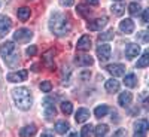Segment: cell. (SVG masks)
Segmentation results:
<instances>
[{"instance_id": "cell-1", "label": "cell", "mask_w": 149, "mask_h": 137, "mask_svg": "<svg viewBox=\"0 0 149 137\" xmlns=\"http://www.w3.org/2000/svg\"><path fill=\"white\" fill-rule=\"evenodd\" d=\"M70 29H72V26H70L69 18L63 14H60V12H55L51 17V19H49V30L57 37H63V36L69 34Z\"/></svg>"}, {"instance_id": "cell-2", "label": "cell", "mask_w": 149, "mask_h": 137, "mask_svg": "<svg viewBox=\"0 0 149 137\" xmlns=\"http://www.w3.org/2000/svg\"><path fill=\"white\" fill-rule=\"evenodd\" d=\"M12 97H14V102L17 104V107L19 110H29L33 104V97L29 88L26 86H18V88L12 90Z\"/></svg>"}, {"instance_id": "cell-3", "label": "cell", "mask_w": 149, "mask_h": 137, "mask_svg": "<svg viewBox=\"0 0 149 137\" xmlns=\"http://www.w3.org/2000/svg\"><path fill=\"white\" fill-rule=\"evenodd\" d=\"M0 55L3 57V60L8 63V66H10V67L17 66V63H18V51H17V46H15L14 42L8 40V42L2 43V46H0Z\"/></svg>"}, {"instance_id": "cell-4", "label": "cell", "mask_w": 149, "mask_h": 137, "mask_svg": "<svg viewBox=\"0 0 149 137\" xmlns=\"http://www.w3.org/2000/svg\"><path fill=\"white\" fill-rule=\"evenodd\" d=\"M33 37V31L30 29H18L14 33V40L19 42V43H26L30 42V39Z\"/></svg>"}, {"instance_id": "cell-5", "label": "cell", "mask_w": 149, "mask_h": 137, "mask_svg": "<svg viewBox=\"0 0 149 137\" xmlns=\"http://www.w3.org/2000/svg\"><path fill=\"white\" fill-rule=\"evenodd\" d=\"M110 54H112L110 45L102 43V45L97 46V57H98V60H100V63H106V61L110 58Z\"/></svg>"}, {"instance_id": "cell-6", "label": "cell", "mask_w": 149, "mask_h": 137, "mask_svg": "<svg viewBox=\"0 0 149 137\" xmlns=\"http://www.w3.org/2000/svg\"><path fill=\"white\" fill-rule=\"evenodd\" d=\"M149 124L146 119H139L134 124V137H146Z\"/></svg>"}, {"instance_id": "cell-7", "label": "cell", "mask_w": 149, "mask_h": 137, "mask_svg": "<svg viewBox=\"0 0 149 137\" xmlns=\"http://www.w3.org/2000/svg\"><path fill=\"white\" fill-rule=\"evenodd\" d=\"M27 76H29V72L27 70H18V72L9 73L8 76H6V79L9 82H12V83H17V82H24V81L27 79Z\"/></svg>"}, {"instance_id": "cell-8", "label": "cell", "mask_w": 149, "mask_h": 137, "mask_svg": "<svg viewBox=\"0 0 149 137\" xmlns=\"http://www.w3.org/2000/svg\"><path fill=\"white\" fill-rule=\"evenodd\" d=\"M106 70H107L113 78H119V76H124V73H125V66L119 64V63H116V64H109V66L106 67Z\"/></svg>"}, {"instance_id": "cell-9", "label": "cell", "mask_w": 149, "mask_h": 137, "mask_svg": "<svg viewBox=\"0 0 149 137\" xmlns=\"http://www.w3.org/2000/svg\"><path fill=\"white\" fill-rule=\"evenodd\" d=\"M106 24H107V17L97 18V19L88 22V30H91V31H100L106 26Z\"/></svg>"}, {"instance_id": "cell-10", "label": "cell", "mask_w": 149, "mask_h": 137, "mask_svg": "<svg viewBox=\"0 0 149 137\" xmlns=\"http://www.w3.org/2000/svg\"><path fill=\"white\" fill-rule=\"evenodd\" d=\"M10 27H12L10 18L6 17V15H2V17H0V39L6 36V33L10 30Z\"/></svg>"}, {"instance_id": "cell-11", "label": "cell", "mask_w": 149, "mask_h": 137, "mask_svg": "<svg viewBox=\"0 0 149 137\" xmlns=\"http://www.w3.org/2000/svg\"><path fill=\"white\" fill-rule=\"evenodd\" d=\"M119 30L124 33V34H131L134 31V21L131 18H125L122 19L121 24H119Z\"/></svg>"}, {"instance_id": "cell-12", "label": "cell", "mask_w": 149, "mask_h": 137, "mask_svg": "<svg viewBox=\"0 0 149 137\" xmlns=\"http://www.w3.org/2000/svg\"><path fill=\"white\" fill-rule=\"evenodd\" d=\"M74 63H76L78 66H81V67H90V66H93L94 60H93L91 55L84 54V55H76V58H74Z\"/></svg>"}, {"instance_id": "cell-13", "label": "cell", "mask_w": 149, "mask_h": 137, "mask_svg": "<svg viewBox=\"0 0 149 137\" xmlns=\"http://www.w3.org/2000/svg\"><path fill=\"white\" fill-rule=\"evenodd\" d=\"M140 54V46L137 43H128L127 48H125V55L128 60H133L136 57H139Z\"/></svg>"}, {"instance_id": "cell-14", "label": "cell", "mask_w": 149, "mask_h": 137, "mask_svg": "<svg viewBox=\"0 0 149 137\" xmlns=\"http://www.w3.org/2000/svg\"><path fill=\"white\" fill-rule=\"evenodd\" d=\"M131 102H133V94H131L130 91H124V92H121L119 97H118V103H119V106H122V107L130 106Z\"/></svg>"}, {"instance_id": "cell-15", "label": "cell", "mask_w": 149, "mask_h": 137, "mask_svg": "<svg viewBox=\"0 0 149 137\" xmlns=\"http://www.w3.org/2000/svg\"><path fill=\"white\" fill-rule=\"evenodd\" d=\"M76 48H78V51H90L91 49V37L86 36V34L82 36L81 39L78 40Z\"/></svg>"}, {"instance_id": "cell-16", "label": "cell", "mask_w": 149, "mask_h": 137, "mask_svg": "<svg viewBox=\"0 0 149 137\" xmlns=\"http://www.w3.org/2000/svg\"><path fill=\"white\" fill-rule=\"evenodd\" d=\"M88 118H90V110H88V109H85V107L78 109V112L74 113V119H76V122H78V124L85 122Z\"/></svg>"}, {"instance_id": "cell-17", "label": "cell", "mask_w": 149, "mask_h": 137, "mask_svg": "<svg viewBox=\"0 0 149 137\" xmlns=\"http://www.w3.org/2000/svg\"><path fill=\"white\" fill-rule=\"evenodd\" d=\"M119 82L115 79V78H112V79H109V81H106V83H104V90L107 91V92H118L119 91Z\"/></svg>"}, {"instance_id": "cell-18", "label": "cell", "mask_w": 149, "mask_h": 137, "mask_svg": "<svg viewBox=\"0 0 149 137\" xmlns=\"http://www.w3.org/2000/svg\"><path fill=\"white\" fill-rule=\"evenodd\" d=\"M37 128L34 124H31V125H26V127H22L21 131H19V137H33L36 134Z\"/></svg>"}, {"instance_id": "cell-19", "label": "cell", "mask_w": 149, "mask_h": 137, "mask_svg": "<svg viewBox=\"0 0 149 137\" xmlns=\"http://www.w3.org/2000/svg\"><path fill=\"white\" fill-rule=\"evenodd\" d=\"M69 128H70V124L67 121H57L55 122V131L61 136H64L69 131Z\"/></svg>"}, {"instance_id": "cell-20", "label": "cell", "mask_w": 149, "mask_h": 137, "mask_svg": "<svg viewBox=\"0 0 149 137\" xmlns=\"http://www.w3.org/2000/svg\"><path fill=\"white\" fill-rule=\"evenodd\" d=\"M52 55H54V49H49L48 52L43 54V63L46 64L48 69H51V70H52L54 66H55V64H54V57H52Z\"/></svg>"}, {"instance_id": "cell-21", "label": "cell", "mask_w": 149, "mask_h": 137, "mask_svg": "<svg viewBox=\"0 0 149 137\" xmlns=\"http://www.w3.org/2000/svg\"><path fill=\"white\" fill-rule=\"evenodd\" d=\"M124 85L128 86V88H134V86L137 85V78H136V74L134 73L125 74V78H124Z\"/></svg>"}, {"instance_id": "cell-22", "label": "cell", "mask_w": 149, "mask_h": 137, "mask_svg": "<svg viewBox=\"0 0 149 137\" xmlns=\"http://www.w3.org/2000/svg\"><path fill=\"white\" fill-rule=\"evenodd\" d=\"M30 8H27V6H22V8H19L18 10H17V15H18V18L21 19V21H27L29 18H30Z\"/></svg>"}, {"instance_id": "cell-23", "label": "cell", "mask_w": 149, "mask_h": 137, "mask_svg": "<svg viewBox=\"0 0 149 137\" xmlns=\"http://www.w3.org/2000/svg\"><path fill=\"white\" fill-rule=\"evenodd\" d=\"M107 131H109V127L106 125V124H100V125H97L94 128V136L95 137H106Z\"/></svg>"}, {"instance_id": "cell-24", "label": "cell", "mask_w": 149, "mask_h": 137, "mask_svg": "<svg viewBox=\"0 0 149 137\" xmlns=\"http://www.w3.org/2000/svg\"><path fill=\"white\" fill-rule=\"evenodd\" d=\"M107 113H109V107H107L106 104H100V106H97V107L94 109L95 118H103V116H106Z\"/></svg>"}, {"instance_id": "cell-25", "label": "cell", "mask_w": 149, "mask_h": 137, "mask_svg": "<svg viewBox=\"0 0 149 137\" xmlns=\"http://www.w3.org/2000/svg\"><path fill=\"white\" fill-rule=\"evenodd\" d=\"M55 115H57L55 106H46V107H45V119H46V121H52Z\"/></svg>"}, {"instance_id": "cell-26", "label": "cell", "mask_w": 149, "mask_h": 137, "mask_svg": "<svg viewBox=\"0 0 149 137\" xmlns=\"http://www.w3.org/2000/svg\"><path fill=\"white\" fill-rule=\"evenodd\" d=\"M148 64H149V52L145 51L142 54V57L139 58V61H137V67L139 69H143V67H148Z\"/></svg>"}, {"instance_id": "cell-27", "label": "cell", "mask_w": 149, "mask_h": 137, "mask_svg": "<svg viewBox=\"0 0 149 137\" xmlns=\"http://www.w3.org/2000/svg\"><path fill=\"white\" fill-rule=\"evenodd\" d=\"M128 12H130V15H139L140 12H142V6L137 3V2H133V3H130V6H128Z\"/></svg>"}, {"instance_id": "cell-28", "label": "cell", "mask_w": 149, "mask_h": 137, "mask_svg": "<svg viewBox=\"0 0 149 137\" xmlns=\"http://www.w3.org/2000/svg\"><path fill=\"white\" fill-rule=\"evenodd\" d=\"M70 76H72V69L67 67V66H64L63 67V72H61V81H63V83H69Z\"/></svg>"}, {"instance_id": "cell-29", "label": "cell", "mask_w": 149, "mask_h": 137, "mask_svg": "<svg viewBox=\"0 0 149 137\" xmlns=\"http://www.w3.org/2000/svg\"><path fill=\"white\" fill-rule=\"evenodd\" d=\"M110 9H112V14H113V15H118V17H121L124 12H125V6H124L122 3H115Z\"/></svg>"}, {"instance_id": "cell-30", "label": "cell", "mask_w": 149, "mask_h": 137, "mask_svg": "<svg viewBox=\"0 0 149 137\" xmlns=\"http://www.w3.org/2000/svg\"><path fill=\"white\" fill-rule=\"evenodd\" d=\"M113 36H115L113 30H107V31H104L102 34H98V40H100V42H107V40L113 39Z\"/></svg>"}, {"instance_id": "cell-31", "label": "cell", "mask_w": 149, "mask_h": 137, "mask_svg": "<svg viewBox=\"0 0 149 137\" xmlns=\"http://www.w3.org/2000/svg\"><path fill=\"white\" fill-rule=\"evenodd\" d=\"M93 131H94V128H93L91 124H90V125H84L82 130H81V137H91Z\"/></svg>"}, {"instance_id": "cell-32", "label": "cell", "mask_w": 149, "mask_h": 137, "mask_svg": "<svg viewBox=\"0 0 149 137\" xmlns=\"http://www.w3.org/2000/svg\"><path fill=\"white\" fill-rule=\"evenodd\" d=\"M61 110H63L64 115H70L73 112V104L70 102H63L61 103Z\"/></svg>"}, {"instance_id": "cell-33", "label": "cell", "mask_w": 149, "mask_h": 137, "mask_svg": "<svg viewBox=\"0 0 149 137\" xmlns=\"http://www.w3.org/2000/svg\"><path fill=\"white\" fill-rule=\"evenodd\" d=\"M39 88H40L42 92H51V90H52V83L49 82V81H42V83L39 85Z\"/></svg>"}, {"instance_id": "cell-34", "label": "cell", "mask_w": 149, "mask_h": 137, "mask_svg": "<svg viewBox=\"0 0 149 137\" xmlns=\"http://www.w3.org/2000/svg\"><path fill=\"white\" fill-rule=\"evenodd\" d=\"M55 102H57V97L48 95V97H45V100H43V107H46V106H54Z\"/></svg>"}, {"instance_id": "cell-35", "label": "cell", "mask_w": 149, "mask_h": 137, "mask_svg": "<svg viewBox=\"0 0 149 137\" xmlns=\"http://www.w3.org/2000/svg\"><path fill=\"white\" fill-rule=\"evenodd\" d=\"M26 54H27L29 57H34V55L37 54V48H36V45H30V46L26 49Z\"/></svg>"}, {"instance_id": "cell-36", "label": "cell", "mask_w": 149, "mask_h": 137, "mask_svg": "<svg viewBox=\"0 0 149 137\" xmlns=\"http://www.w3.org/2000/svg\"><path fill=\"white\" fill-rule=\"evenodd\" d=\"M76 10L79 12L81 15H84V17H88V15L91 14L90 9H86V8H85V6H82V5H81V6H78V9H76Z\"/></svg>"}, {"instance_id": "cell-37", "label": "cell", "mask_w": 149, "mask_h": 137, "mask_svg": "<svg viewBox=\"0 0 149 137\" xmlns=\"http://www.w3.org/2000/svg\"><path fill=\"white\" fill-rule=\"evenodd\" d=\"M73 3H74V0H60V5L61 6H66V8L73 6Z\"/></svg>"}, {"instance_id": "cell-38", "label": "cell", "mask_w": 149, "mask_h": 137, "mask_svg": "<svg viewBox=\"0 0 149 137\" xmlns=\"http://www.w3.org/2000/svg\"><path fill=\"white\" fill-rule=\"evenodd\" d=\"M90 76H91V73H90V70H85V72H82L81 73V81H86V79H90Z\"/></svg>"}, {"instance_id": "cell-39", "label": "cell", "mask_w": 149, "mask_h": 137, "mask_svg": "<svg viewBox=\"0 0 149 137\" xmlns=\"http://www.w3.org/2000/svg\"><path fill=\"white\" fill-rule=\"evenodd\" d=\"M148 18H149V10L145 9V10H143V14H142V22L146 24V22H148Z\"/></svg>"}, {"instance_id": "cell-40", "label": "cell", "mask_w": 149, "mask_h": 137, "mask_svg": "<svg viewBox=\"0 0 149 137\" xmlns=\"http://www.w3.org/2000/svg\"><path fill=\"white\" fill-rule=\"evenodd\" d=\"M140 37H142V40L146 43L149 39H148V31H140Z\"/></svg>"}, {"instance_id": "cell-41", "label": "cell", "mask_w": 149, "mask_h": 137, "mask_svg": "<svg viewBox=\"0 0 149 137\" xmlns=\"http://www.w3.org/2000/svg\"><path fill=\"white\" fill-rule=\"evenodd\" d=\"M88 5H91V6H97L98 5V0H85Z\"/></svg>"}, {"instance_id": "cell-42", "label": "cell", "mask_w": 149, "mask_h": 137, "mask_svg": "<svg viewBox=\"0 0 149 137\" xmlns=\"http://www.w3.org/2000/svg\"><path fill=\"white\" fill-rule=\"evenodd\" d=\"M40 137H54V134H52L51 131H45V133H42Z\"/></svg>"}, {"instance_id": "cell-43", "label": "cell", "mask_w": 149, "mask_h": 137, "mask_svg": "<svg viewBox=\"0 0 149 137\" xmlns=\"http://www.w3.org/2000/svg\"><path fill=\"white\" fill-rule=\"evenodd\" d=\"M69 137H79V136H78V133H72Z\"/></svg>"}, {"instance_id": "cell-44", "label": "cell", "mask_w": 149, "mask_h": 137, "mask_svg": "<svg viewBox=\"0 0 149 137\" xmlns=\"http://www.w3.org/2000/svg\"><path fill=\"white\" fill-rule=\"evenodd\" d=\"M118 2H121V0H118Z\"/></svg>"}]
</instances>
